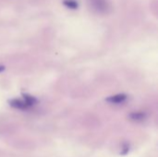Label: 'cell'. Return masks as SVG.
<instances>
[{
    "instance_id": "cell-1",
    "label": "cell",
    "mask_w": 158,
    "mask_h": 157,
    "mask_svg": "<svg viewBox=\"0 0 158 157\" xmlns=\"http://www.w3.org/2000/svg\"><path fill=\"white\" fill-rule=\"evenodd\" d=\"M128 96L124 93H119V94H116L113 96H110L106 99V101L110 104H114V105H119L124 103L127 100Z\"/></svg>"
},
{
    "instance_id": "cell-2",
    "label": "cell",
    "mask_w": 158,
    "mask_h": 157,
    "mask_svg": "<svg viewBox=\"0 0 158 157\" xmlns=\"http://www.w3.org/2000/svg\"><path fill=\"white\" fill-rule=\"evenodd\" d=\"M10 105L14 108L20 109V110H25L30 108V106L27 105V103L24 100H19V99H13L9 102Z\"/></svg>"
},
{
    "instance_id": "cell-3",
    "label": "cell",
    "mask_w": 158,
    "mask_h": 157,
    "mask_svg": "<svg viewBox=\"0 0 158 157\" xmlns=\"http://www.w3.org/2000/svg\"><path fill=\"white\" fill-rule=\"evenodd\" d=\"M90 2L93 3L94 8L97 9L98 11L101 10V9H106V0H91Z\"/></svg>"
},
{
    "instance_id": "cell-4",
    "label": "cell",
    "mask_w": 158,
    "mask_h": 157,
    "mask_svg": "<svg viewBox=\"0 0 158 157\" xmlns=\"http://www.w3.org/2000/svg\"><path fill=\"white\" fill-rule=\"evenodd\" d=\"M130 118L134 121H141L145 118V114H143L142 112H135V113L131 114Z\"/></svg>"
},
{
    "instance_id": "cell-5",
    "label": "cell",
    "mask_w": 158,
    "mask_h": 157,
    "mask_svg": "<svg viewBox=\"0 0 158 157\" xmlns=\"http://www.w3.org/2000/svg\"><path fill=\"white\" fill-rule=\"evenodd\" d=\"M64 5L70 9H76L78 7V3L75 0H65Z\"/></svg>"
}]
</instances>
